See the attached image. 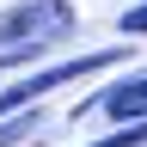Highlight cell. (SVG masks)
<instances>
[{"label":"cell","instance_id":"obj_4","mask_svg":"<svg viewBox=\"0 0 147 147\" xmlns=\"http://www.w3.org/2000/svg\"><path fill=\"white\" fill-rule=\"evenodd\" d=\"M92 147H147V123H129V129H117V135H104Z\"/></svg>","mask_w":147,"mask_h":147},{"label":"cell","instance_id":"obj_5","mask_svg":"<svg viewBox=\"0 0 147 147\" xmlns=\"http://www.w3.org/2000/svg\"><path fill=\"white\" fill-rule=\"evenodd\" d=\"M123 37H147V0L123 12Z\"/></svg>","mask_w":147,"mask_h":147},{"label":"cell","instance_id":"obj_1","mask_svg":"<svg viewBox=\"0 0 147 147\" xmlns=\"http://www.w3.org/2000/svg\"><path fill=\"white\" fill-rule=\"evenodd\" d=\"M74 25H80L74 0H18L0 12V49H49L74 37Z\"/></svg>","mask_w":147,"mask_h":147},{"label":"cell","instance_id":"obj_2","mask_svg":"<svg viewBox=\"0 0 147 147\" xmlns=\"http://www.w3.org/2000/svg\"><path fill=\"white\" fill-rule=\"evenodd\" d=\"M74 117H110V123H147V74H129V80H117V86H104L98 98H86Z\"/></svg>","mask_w":147,"mask_h":147},{"label":"cell","instance_id":"obj_3","mask_svg":"<svg viewBox=\"0 0 147 147\" xmlns=\"http://www.w3.org/2000/svg\"><path fill=\"white\" fill-rule=\"evenodd\" d=\"M37 123H43L37 110H31V117H12V123H0V147H18L25 135H37Z\"/></svg>","mask_w":147,"mask_h":147}]
</instances>
